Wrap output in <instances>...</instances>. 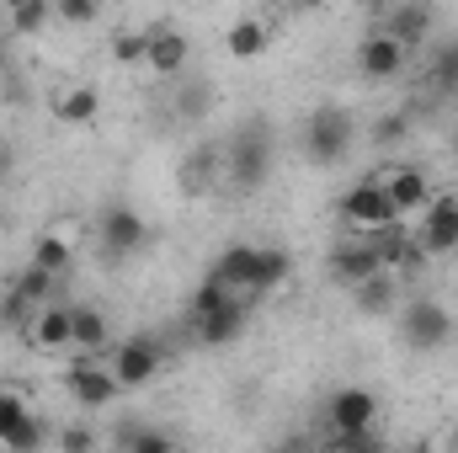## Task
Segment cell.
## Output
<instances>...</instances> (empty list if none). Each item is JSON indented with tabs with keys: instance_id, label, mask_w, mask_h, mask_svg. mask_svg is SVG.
I'll return each mask as SVG.
<instances>
[{
	"instance_id": "1",
	"label": "cell",
	"mask_w": 458,
	"mask_h": 453,
	"mask_svg": "<svg viewBox=\"0 0 458 453\" xmlns=\"http://www.w3.org/2000/svg\"><path fill=\"white\" fill-rule=\"evenodd\" d=\"M336 214H342V225L352 229V235H362V240L384 235L389 225H400V214H394V203H389V192H384L378 176L352 182V187L342 192V203H336Z\"/></svg>"
},
{
	"instance_id": "2",
	"label": "cell",
	"mask_w": 458,
	"mask_h": 453,
	"mask_svg": "<svg viewBox=\"0 0 458 453\" xmlns=\"http://www.w3.org/2000/svg\"><path fill=\"white\" fill-rule=\"evenodd\" d=\"M378 427V395L362 389V384H342L331 400H326V432L336 443H352V438H373Z\"/></svg>"
},
{
	"instance_id": "3",
	"label": "cell",
	"mask_w": 458,
	"mask_h": 453,
	"mask_svg": "<svg viewBox=\"0 0 458 453\" xmlns=\"http://www.w3.org/2000/svg\"><path fill=\"white\" fill-rule=\"evenodd\" d=\"M352 139H357V123H352L346 107H320V113H310V123H304V155L315 166H342Z\"/></svg>"
},
{
	"instance_id": "4",
	"label": "cell",
	"mask_w": 458,
	"mask_h": 453,
	"mask_svg": "<svg viewBox=\"0 0 458 453\" xmlns=\"http://www.w3.org/2000/svg\"><path fill=\"white\" fill-rule=\"evenodd\" d=\"M267 171H272V139H267L261 128H240V133L229 139V150H225V176H229V187H240V192H256V187L267 182Z\"/></svg>"
},
{
	"instance_id": "5",
	"label": "cell",
	"mask_w": 458,
	"mask_h": 453,
	"mask_svg": "<svg viewBox=\"0 0 458 453\" xmlns=\"http://www.w3.org/2000/svg\"><path fill=\"white\" fill-rule=\"evenodd\" d=\"M400 341L411 352H437L454 341V315L437 299H405L400 304Z\"/></svg>"
},
{
	"instance_id": "6",
	"label": "cell",
	"mask_w": 458,
	"mask_h": 453,
	"mask_svg": "<svg viewBox=\"0 0 458 453\" xmlns=\"http://www.w3.org/2000/svg\"><path fill=\"white\" fill-rule=\"evenodd\" d=\"M107 368H113V379H117V389H144L155 373H160V341L155 337H123L107 352Z\"/></svg>"
},
{
	"instance_id": "7",
	"label": "cell",
	"mask_w": 458,
	"mask_h": 453,
	"mask_svg": "<svg viewBox=\"0 0 458 453\" xmlns=\"http://www.w3.org/2000/svg\"><path fill=\"white\" fill-rule=\"evenodd\" d=\"M64 384H70V400L75 406H86V411H107L117 395V379H113V368L102 363V357H81V363H70L64 368Z\"/></svg>"
},
{
	"instance_id": "8",
	"label": "cell",
	"mask_w": 458,
	"mask_h": 453,
	"mask_svg": "<svg viewBox=\"0 0 458 453\" xmlns=\"http://www.w3.org/2000/svg\"><path fill=\"white\" fill-rule=\"evenodd\" d=\"M48 443V427L32 416V406L21 395H5L0 400V453H43Z\"/></svg>"
},
{
	"instance_id": "9",
	"label": "cell",
	"mask_w": 458,
	"mask_h": 453,
	"mask_svg": "<svg viewBox=\"0 0 458 453\" xmlns=\"http://www.w3.org/2000/svg\"><path fill=\"white\" fill-rule=\"evenodd\" d=\"M187 59H192V43L182 27H155L149 32V54H144V70L155 81H182L187 75Z\"/></svg>"
},
{
	"instance_id": "10",
	"label": "cell",
	"mask_w": 458,
	"mask_h": 453,
	"mask_svg": "<svg viewBox=\"0 0 458 453\" xmlns=\"http://www.w3.org/2000/svg\"><path fill=\"white\" fill-rule=\"evenodd\" d=\"M378 182H384V192H389V203H394V214H400V219H405V214H427V209H432V198H437L421 166H389Z\"/></svg>"
},
{
	"instance_id": "11",
	"label": "cell",
	"mask_w": 458,
	"mask_h": 453,
	"mask_svg": "<svg viewBox=\"0 0 458 453\" xmlns=\"http://www.w3.org/2000/svg\"><path fill=\"white\" fill-rule=\"evenodd\" d=\"M256 256H261V245H225L219 251V261H214V283L234 294L240 304H250V283H256Z\"/></svg>"
},
{
	"instance_id": "12",
	"label": "cell",
	"mask_w": 458,
	"mask_h": 453,
	"mask_svg": "<svg viewBox=\"0 0 458 453\" xmlns=\"http://www.w3.org/2000/svg\"><path fill=\"white\" fill-rule=\"evenodd\" d=\"M378 272H384V261H378L373 240H362V235H352V240H342V245L331 251V278H336L342 288H357V283H368V278H378Z\"/></svg>"
},
{
	"instance_id": "13",
	"label": "cell",
	"mask_w": 458,
	"mask_h": 453,
	"mask_svg": "<svg viewBox=\"0 0 458 453\" xmlns=\"http://www.w3.org/2000/svg\"><path fill=\"white\" fill-rule=\"evenodd\" d=\"M416 240H421L427 256H454L458 251V198H432V209L421 214Z\"/></svg>"
},
{
	"instance_id": "14",
	"label": "cell",
	"mask_w": 458,
	"mask_h": 453,
	"mask_svg": "<svg viewBox=\"0 0 458 453\" xmlns=\"http://www.w3.org/2000/svg\"><path fill=\"white\" fill-rule=\"evenodd\" d=\"M405 48L389 38V32H368L362 43H357V75L362 81H394L400 70H405Z\"/></svg>"
},
{
	"instance_id": "15",
	"label": "cell",
	"mask_w": 458,
	"mask_h": 453,
	"mask_svg": "<svg viewBox=\"0 0 458 453\" xmlns=\"http://www.w3.org/2000/svg\"><path fill=\"white\" fill-rule=\"evenodd\" d=\"M144 240H149V225H144V214H133V209H107L102 214V251L123 261V256H133V251H144Z\"/></svg>"
},
{
	"instance_id": "16",
	"label": "cell",
	"mask_w": 458,
	"mask_h": 453,
	"mask_svg": "<svg viewBox=\"0 0 458 453\" xmlns=\"http://www.w3.org/2000/svg\"><path fill=\"white\" fill-rule=\"evenodd\" d=\"M373 251H378V261H384V272H394V278H405V272H421L432 256L421 251V240L416 235H405L400 225H389L384 235H373Z\"/></svg>"
},
{
	"instance_id": "17",
	"label": "cell",
	"mask_w": 458,
	"mask_h": 453,
	"mask_svg": "<svg viewBox=\"0 0 458 453\" xmlns=\"http://www.w3.org/2000/svg\"><path fill=\"white\" fill-rule=\"evenodd\" d=\"M27 337L38 352H75V304H48L32 315Z\"/></svg>"
},
{
	"instance_id": "18",
	"label": "cell",
	"mask_w": 458,
	"mask_h": 453,
	"mask_svg": "<svg viewBox=\"0 0 458 453\" xmlns=\"http://www.w3.org/2000/svg\"><path fill=\"white\" fill-rule=\"evenodd\" d=\"M245 321H250V304L229 299V304H219V310H208V315L192 321V337H198V346H229V341H240Z\"/></svg>"
},
{
	"instance_id": "19",
	"label": "cell",
	"mask_w": 458,
	"mask_h": 453,
	"mask_svg": "<svg viewBox=\"0 0 458 453\" xmlns=\"http://www.w3.org/2000/svg\"><path fill=\"white\" fill-rule=\"evenodd\" d=\"M225 48H229V59L250 64V59H261V54L272 48V27H267L261 16H234L229 32H225Z\"/></svg>"
},
{
	"instance_id": "20",
	"label": "cell",
	"mask_w": 458,
	"mask_h": 453,
	"mask_svg": "<svg viewBox=\"0 0 458 453\" xmlns=\"http://www.w3.org/2000/svg\"><path fill=\"white\" fill-rule=\"evenodd\" d=\"M54 117L64 123V128H91L97 117H102V91L97 86H64L59 97H54Z\"/></svg>"
},
{
	"instance_id": "21",
	"label": "cell",
	"mask_w": 458,
	"mask_h": 453,
	"mask_svg": "<svg viewBox=\"0 0 458 453\" xmlns=\"http://www.w3.org/2000/svg\"><path fill=\"white\" fill-rule=\"evenodd\" d=\"M113 326H107V315L102 310H91V304H75V352L81 357H102L107 363V352H113Z\"/></svg>"
},
{
	"instance_id": "22",
	"label": "cell",
	"mask_w": 458,
	"mask_h": 453,
	"mask_svg": "<svg viewBox=\"0 0 458 453\" xmlns=\"http://www.w3.org/2000/svg\"><path fill=\"white\" fill-rule=\"evenodd\" d=\"M384 32L411 54L416 43H427V32H432V11H427V5H394V11L384 16Z\"/></svg>"
},
{
	"instance_id": "23",
	"label": "cell",
	"mask_w": 458,
	"mask_h": 453,
	"mask_svg": "<svg viewBox=\"0 0 458 453\" xmlns=\"http://www.w3.org/2000/svg\"><path fill=\"white\" fill-rule=\"evenodd\" d=\"M352 304H357L362 315H389V310H400V278H394V272H378V278L357 283V288H352Z\"/></svg>"
},
{
	"instance_id": "24",
	"label": "cell",
	"mask_w": 458,
	"mask_h": 453,
	"mask_svg": "<svg viewBox=\"0 0 458 453\" xmlns=\"http://www.w3.org/2000/svg\"><path fill=\"white\" fill-rule=\"evenodd\" d=\"M288 272H293V256L277 251V245H261V256H256V283H250V304L267 299V294H277V288L288 283Z\"/></svg>"
},
{
	"instance_id": "25",
	"label": "cell",
	"mask_w": 458,
	"mask_h": 453,
	"mask_svg": "<svg viewBox=\"0 0 458 453\" xmlns=\"http://www.w3.org/2000/svg\"><path fill=\"white\" fill-rule=\"evenodd\" d=\"M11 294L27 304V310H48V304H59V278H48V272H38L32 261L11 278Z\"/></svg>"
},
{
	"instance_id": "26",
	"label": "cell",
	"mask_w": 458,
	"mask_h": 453,
	"mask_svg": "<svg viewBox=\"0 0 458 453\" xmlns=\"http://www.w3.org/2000/svg\"><path fill=\"white\" fill-rule=\"evenodd\" d=\"M38 272H48V278H64L70 272V261H75V251H70V240H59V235H43L38 245H32V256H27Z\"/></svg>"
},
{
	"instance_id": "27",
	"label": "cell",
	"mask_w": 458,
	"mask_h": 453,
	"mask_svg": "<svg viewBox=\"0 0 458 453\" xmlns=\"http://www.w3.org/2000/svg\"><path fill=\"white\" fill-rule=\"evenodd\" d=\"M48 21H54V5H43V0H21V5H11V32H21V38L43 32Z\"/></svg>"
},
{
	"instance_id": "28",
	"label": "cell",
	"mask_w": 458,
	"mask_h": 453,
	"mask_svg": "<svg viewBox=\"0 0 458 453\" xmlns=\"http://www.w3.org/2000/svg\"><path fill=\"white\" fill-rule=\"evenodd\" d=\"M144 54H149V32H113V59L117 64H144Z\"/></svg>"
},
{
	"instance_id": "29",
	"label": "cell",
	"mask_w": 458,
	"mask_h": 453,
	"mask_svg": "<svg viewBox=\"0 0 458 453\" xmlns=\"http://www.w3.org/2000/svg\"><path fill=\"white\" fill-rule=\"evenodd\" d=\"M432 81L448 86V91H458V43H443V48H437V59H432Z\"/></svg>"
},
{
	"instance_id": "30",
	"label": "cell",
	"mask_w": 458,
	"mask_h": 453,
	"mask_svg": "<svg viewBox=\"0 0 458 453\" xmlns=\"http://www.w3.org/2000/svg\"><path fill=\"white\" fill-rule=\"evenodd\" d=\"M97 16H102V11H97L91 0H59V5H54V21H70V27H91Z\"/></svg>"
},
{
	"instance_id": "31",
	"label": "cell",
	"mask_w": 458,
	"mask_h": 453,
	"mask_svg": "<svg viewBox=\"0 0 458 453\" xmlns=\"http://www.w3.org/2000/svg\"><path fill=\"white\" fill-rule=\"evenodd\" d=\"M229 299H234V294H225L214 278H203V283H198V294H192V321H198V315H208V310H219V304H229Z\"/></svg>"
},
{
	"instance_id": "32",
	"label": "cell",
	"mask_w": 458,
	"mask_h": 453,
	"mask_svg": "<svg viewBox=\"0 0 458 453\" xmlns=\"http://www.w3.org/2000/svg\"><path fill=\"white\" fill-rule=\"evenodd\" d=\"M59 453H97L91 427H59Z\"/></svg>"
},
{
	"instance_id": "33",
	"label": "cell",
	"mask_w": 458,
	"mask_h": 453,
	"mask_svg": "<svg viewBox=\"0 0 458 453\" xmlns=\"http://www.w3.org/2000/svg\"><path fill=\"white\" fill-rule=\"evenodd\" d=\"M128 453H176V443L165 432H133L128 438Z\"/></svg>"
},
{
	"instance_id": "34",
	"label": "cell",
	"mask_w": 458,
	"mask_h": 453,
	"mask_svg": "<svg viewBox=\"0 0 458 453\" xmlns=\"http://www.w3.org/2000/svg\"><path fill=\"white\" fill-rule=\"evenodd\" d=\"M405 128H411L405 117H384V123L373 128V139H378V144H394V139H405Z\"/></svg>"
},
{
	"instance_id": "35",
	"label": "cell",
	"mask_w": 458,
	"mask_h": 453,
	"mask_svg": "<svg viewBox=\"0 0 458 453\" xmlns=\"http://www.w3.org/2000/svg\"><path fill=\"white\" fill-rule=\"evenodd\" d=\"M400 453H437V443H432V438H416V443H405Z\"/></svg>"
},
{
	"instance_id": "36",
	"label": "cell",
	"mask_w": 458,
	"mask_h": 453,
	"mask_svg": "<svg viewBox=\"0 0 458 453\" xmlns=\"http://www.w3.org/2000/svg\"><path fill=\"white\" fill-rule=\"evenodd\" d=\"M5 171H11V144L0 139V176H5Z\"/></svg>"
},
{
	"instance_id": "37",
	"label": "cell",
	"mask_w": 458,
	"mask_h": 453,
	"mask_svg": "<svg viewBox=\"0 0 458 453\" xmlns=\"http://www.w3.org/2000/svg\"><path fill=\"white\" fill-rule=\"evenodd\" d=\"M454 155H458V128H454Z\"/></svg>"
},
{
	"instance_id": "38",
	"label": "cell",
	"mask_w": 458,
	"mask_h": 453,
	"mask_svg": "<svg viewBox=\"0 0 458 453\" xmlns=\"http://www.w3.org/2000/svg\"><path fill=\"white\" fill-rule=\"evenodd\" d=\"M283 453H304V449H283Z\"/></svg>"
},
{
	"instance_id": "39",
	"label": "cell",
	"mask_w": 458,
	"mask_h": 453,
	"mask_svg": "<svg viewBox=\"0 0 458 453\" xmlns=\"http://www.w3.org/2000/svg\"><path fill=\"white\" fill-rule=\"evenodd\" d=\"M0 70H5V54H0Z\"/></svg>"
},
{
	"instance_id": "40",
	"label": "cell",
	"mask_w": 458,
	"mask_h": 453,
	"mask_svg": "<svg viewBox=\"0 0 458 453\" xmlns=\"http://www.w3.org/2000/svg\"><path fill=\"white\" fill-rule=\"evenodd\" d=\"M0 400H5V389H0Z\"/></svg>"
},
{
	"instance_id": "41",
	"label": "cell",
	"mask_w": 458,
	"mask_h": 453,
	"mask_svg": "<svg viewBox=\"0 0 458 453\" xmlns=\"http://www.w3.org/2000/svg\"><path fill=\"white\" fill-rule=\"evenodd\" d=\"M454 453H458V443H454Z\"/></svg>"
}]
</instances>
